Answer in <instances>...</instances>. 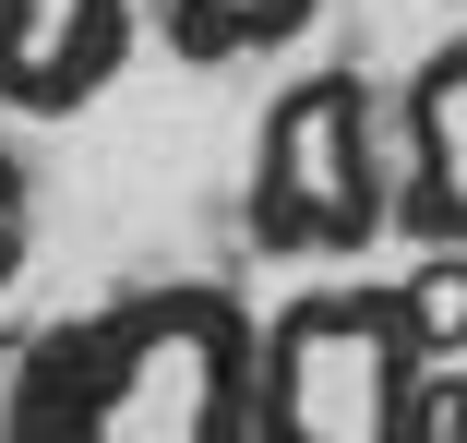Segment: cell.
<instances>
[{
	"mask_svg": "<svg viewBox=\"0 0 467 443\" xmlns=\"http://www.w3.org/2000/svg\"><path fill=\"white\" fill-rule=\"evenodd\" d=\"M252 324L216 276L97 300L13 360L0 443H252Z\"/></svg>",
	"mask_w": 467,
	"mask_h": 443,
	"instance_id": "1",
	"label": "cell"
},
{
	"mask_svg": "<svg viewBox=\"0 0 467 443\" xmlns=\"http://www.w3.org/2000/svg\"><path fill=\"white\" fill-rule=\"evenodd\" d=\"M420 372L396 288H300L252 324V443H408Z\"/></svg>",
	"mask_w": 467,
	"mask_h": 443,
	"instance_id": "2",
	"label": "cell"
},
{
	"mask_svg": "<svg viewBox=\"0 0 467 443\" xmlns=\"http://www.w3.org/2000/svg\"><path fill=\"white\" fill-rule=\"evenodd\" d=\"M384 132H371V84L359 72H300L252 132V180H240V228L275 263H324V252H371L384 240Z\"/></svg>",
	"mask_w": 467,
	"mask_h": 443,
	"instance_id": "3",
	"label": "cell"
},
{
	"mask_svg": "<svg viewBox=\"0 0 467 443\" xmlns=\"http://www.w3.org/2000/svg\"><path fill=\"white\" fill-rule=\"evenodd\" d=\"M144 0H0V108L13 120H72L97 108L132 60Z\"/></svg>",
	"mask_w": 467,
	"mask_h": 443,
	"instance_id": "4",
	"label": "cell"
},
{
	"mask_svg": "<svg viewBox=\"0 0 467 443\" xmlns=\"http://www.w3.org/2000/svg\"><path fill=\"white\" fill-rule=\"evenodd\" d=\"M396 132H408V192H396V216H408L420 240L467 252V36H443V48L408 72Z\"/></svg>",
	"mask_w": 467,
	"mask_h": 443,
	"instance_id": "5",
	"label": "cell"
},
{
	"mask_svg": "<svg viewBox=\"0 0 467 443\" xmlns=\"http://www.w3.org/2000/svg\"><path fill=\"white\" fill-rule=\"evenodd\" d=\"M324 0H156V36L180 60H264V48H288L312 36Z\"/></svg>",
	"mask_w": 467,
	"mask_h": 443,
	"instance_id": "6",
	"label": "cell"
},
{
	"mask_svg": "<svg viewBox=\"0 0 467 443\" xmlns=\"http://www.w3.org/2000/svg\"><path fill=\"white\" fill-rule=\"evenodd\" d=\"M396 300H408L420 360H467V252H443V240H431V263H420Z\"/></svg>",
	"mask_w": 467,
	"mask_h": 443,
	"instance_id": "7",
	"label": "cell"
},
{
	"mask_svg": "<svg viewBox=\"0 0 467 443\" xmlns=\"http://www.w3.org/2000/svg\"><path fill=\"white\" fill-rule=\"evenodd\" d=\"M25 252H36V228H25V156H13V132H0V288L25 276Z\"/></svg>",
	"mask_w": 467,
	"mask_h": 443,
	"instance_id": "8",
	"label": "cell"
}]
</instances>
